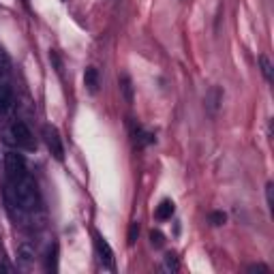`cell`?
<instances>
[{
  "mask_svg": "<svg viewBox=\"0 0 274 274\" xmlns=\"http://www.w3.org/2000/svg\"><path fill=\"white\" fill-rule=\"evenodd\" d=\"M137 238H139V223L137 221H133L131 223V227H128V234H127V242L128 246H133L137 242Z\"/></svg>",
  "mask_w": 274,
  "mask_h": 274,
  "instance_id": "2e32d148",
  "label": "cell"
},
{
  "mask_svg": "<svg viewBox=\"0 0 274 274\" xmlns=\"http://www.w3.org/2000/svg\"><path fill=\"white\" fill-rule=\"evenodd\" d=\"M163 270L169 274L180 270V261H178V257H176V253H167L163 257Z\"/></svg>",
  "mask_w": 274,
  "mask_h": 274,
  "instance_id": "8fae6325",
  "label": "cell"
},
{
  "mask_svg": "<svg viewBox=\"0 0 274 274\" xmlns=\"http://www.w3.org/2000/svg\"><path fill=\"white\" fill-rule=\"evenodd\" d=\"M35 257H37V251L30 242H21L18 246V259L21 266H30L32 261H35Z\"/></svg>",
  "mask_w": 274,
  "mask_h": 274,
  "instance_id": "52a82bcc",
  "label": "cell"
},
{
  "mask_svg": "<svg viewBox=\"0 0 274 274\" xmlns=\"http://www.w3.org/2000/svg\"><path fill=\"white\" fill-rule=\"evenodd\" d=\"M4 171H7V176H9L11 182L24 178V176L28 174V169H26V159H24V154L15 152V150H11V152L4 154Z\"/></svg>",
  "mask_w": 274,
  "mask_h": 274,
  "instance_id": "6da1fadb",
  "label": "cell"
},
{
  "mask_svg": "<svg viewBox=\"0 0 274 274\" xmlns=\"http://www.w3.org/2000/svg\"><path fill=\"white\" fill-rule=\"evenodd\" d=\"M221 105H223V88H221V86H212V88L206 92L203 107H206V111L214 118L219 114V110H221Z\"/></svg>",
  "mask_w": 274,
  "mask_h": 274,
  "instance_id": "5b68a950",
  "label": "cell"
},
{
  "mask_svg": "<svg viewBox=\"0 0 274 274\" xmlns=\"http://www.w3.org/2000/svg\"><path fill=\"white\" fill-rule=\"evenodd\" d=\"M9 79H11V64H9L7 54H4L2 47H0V86L9 84Z\"/></svg>",
  "mask_w": 274,
  "mask_h": 274,
  "instance_id": "30bf717a",
  "label": "cell"
},
{
  "mask_svg": "<svg viewBox=\"0 0 274 274\" xmlns=\"http://www.w3.org/2000/svg\"><path fill=\"white\" fill-rule=\"evenodd\" d=\"M120 90H122V94H125L127 103H131V101H133V82H131V77H128V75H122V77H120Z\"/></svg>",
  "mask_w": 274,
  "mask_h": 274,
  "instance_id": "7c38bea8",
  "label": "cell"
},
{
  "mask_svg": "<svg viewBox=\"0 0 274 274\" xmlns=\"http://www.w3.org/2000/svg\"><path fill=\"white\" fill-rule=\"evenodd\" d=\"M259 69H261V73H264L266 82H272V62L268 56H264V54L259 56Z\"/></svg>",
  "mask_w": 274,
  "mask_h": 274,
  "instance_id": "4fadbf2b",
  "label": "cell"
},
{
  "mask_svg": "<svg viewBox=\"0 0 274 274\" xmlns=\"http://www.w3.org/2000/svg\"><path fill=\"white\" fill-rule=\"evenodd\" d=\"M84 84H86V88H88V92H96L99 90V86H101V77H99V69H94V67H88L86 69V73H84Z\"/></svg>",
  "mask_w": 274,
  "mask_h": 274,
  "instance_id": "ba28073f",
  "label": "cell"
},
{
  "mask_svg": "<svg viewBox=\"0 0 274 274\" xmlns=\"http://www.w3.org/2000/svg\"><path fill=\"white\" fill-rule=\"evenodd\" d=\"M249 272H268V268L264 264H253L249 266Z\"/></svg>",
  "mask_w": 274,
  "mask_h": 274,
  "instance_id": "ffe728a7",
  "label": "cell"
},
{
  "mask_svg": "<svg viewBox=\"0 0 274 274\" xmlns=\"http://www.w3.org/2000/svg\"><path fill=\"white\" fill-rule=\"evenodd\" d=\"M43 139H45V146L52 152V157L56 161H62L64 159V146H62V139H60L58 128L52 127V125H45L43 127Z\"/></svg>",
  "mask_w": 274,
  "mask_h": 274,
  "instance_id": "7a4b0ae2",
  "label": "cell"
},
{
  "mask_svg": "<svg viewBox=\"0 0 274 274\" xmlns=\"http://www.w3.org/2000/svg\"><path fill=\"white\" fill-rule=\"evenodd\" d=\"M15 99H13V90H11V84H2L0 86V114H7L13 107Z\"/></svg>",
  "mask_w": 274,
  "mask_h": 274,
  "instance_id": "8992f818",
  "label": "cell"
},
{
  "mask_svg": "<svg viewBox=\"0 0 274 274\" xmlns=\"http://www.w3.org/2000/svg\"><path fill=\"white\" fill-rule=\"evenodd\" d=\"M135 142H137V146H148V144L154 142V135H152V133H148V131L137 128V131H135Z\"/></svg>",
  "mask_w": 274,
  "mask_h": 274,
  "instance_id": "5bb4252c",
  "label": "cell"
},
{
  "mask_svg": "<svg viewBox=\"0 0 274 274\" xmlns=\"http://www.w3.org/2000/svg\"><path fill=\"white\" fill-rule=\"evenodd\" d=\"M11 137H13V142L21 148H28V150L35 148V137H32L30 128L26 127V122L15 120L13 125H11Z\"/></svg>",
  "mask_w": 274,
  "mask_h": 274,
  "instance_id": "277c9868",
  "label": "cell"
},
{
  "mask_svg": "<svg viewBox=\"0 0 274 274\" xmlns=\"http://www.w3.org/2000/svg\"><path fill=\"white\" fill-rule=\"evenodd\" d=\"M150 244L154 246V249H161V246L165 244V236L159 232V229H152L150 232Z\"/></svg>",
  "mask_w": 274,
  "mask_h": 274,
  "instance_id": "e0dca14e",
  "label": "cell"
},
{
  "mask_svg": "<svg viewBox=\"0 0 274 274\" xmlns=\"http://www.w3.org/2000/svg\"><path fill=\"white\" fill-rule=\"evenodd\" d=\"M266 201H268V208H270V212L274 210V184L272 182H268L266 186Z\"/></svg>",
  "mask_w": 274,
  "mask_h": 274,
  "instance_id": "d6986e66",
  "label": "cell"
},
{
  "mask_svg": "<svg viewBox=\"0 0 274 274\" xmlns=\"http://www.w3.org/2000/svg\"><path fill=\"white\" fill-rule=\"evenodd\" d=\"M47 270H58V244H52L50 257H47Z\"/></svg>",
  "mask_w": 274,
  "mask_h": 274,
  "instance_id": "9a60e30c",
  "label": "cell"
},
{
  "mask_svg": "<svg viewBox=\"0 0 274 274\" xmlns=\"http://www.w3.org/2000/svg\"><path fill=\"white\" fill-rule=\"evenodd\" d=\"M174 212H176L174 201H171V200H163L157 206V210H154V219H157V221H167V219L174 217Z\"/></svg>",
  "mask_w": 274,
  "mask_h": 274,
  "instance_id": "9c48e42d",
  "label": "cell"
},
{
  "mask_svg": "<svg viewBox=\"0 0 274 274\" xmlns=\"http://www.w3.org/2000/svg\"><path fill=\"white\" fill-rule=\"evenodd\" d=\"M94 249H96V255H99V261L103 264V268H107V270H114V268H116L114 251H111L110 242H107V240L99 232H94Z\"/></svg>",
  "mask_w": 274,
  "mask_h": 274,
  "instance_id": "3957f363",
  "label": "cell"
},
{
  "mask_svg": "<svg viewBox=\"0 0 274 274\" xmlns=\"http://www.w3.org/2000/svg\"><path fill=\"white\" fill-rule=\"evenodd\" d=\"M208 221H210V225H214V227H219V225H223L225 221H227V214L225 212H210V217H208Z\"/></svg>",
  "mask_w": 274,
  "mask_h": 274,
  "instance_id": "ac0fdd59",
  "label": "cell"
}]
</instances>
